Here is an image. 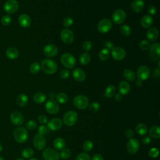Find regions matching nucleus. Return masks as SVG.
<instances>
[{
  "label": "nucleus",
  "mask_w": 160,
  "mask_h": 160,
  "mask_svg": "<svg viewBox=\"0 0 160 160\" xmlns=\"http://www.w3.org/2000/svg\"><path fill=\"white\" fill-rule=\"evenodd\" d=\"M41 69L48 74H52L55 73L58 69V65L56 62L49 59H45L41 61Z\"/></svg>",
  "instance_id": "1"
},
{
  "label": "nucleus",
  "mask_w": 160,
  "mask_h": 160,
  "mask_svg": "<svg viewBox=\"0 0 160 160\" xmlns=\"http://www.w3.org/2000/svg\"><path fill=\"white\" fill-rule=\"evenodd\" d=\"M13 138L16 142L19 143H23L28 139V131L23 127H18L13 131Z\"/></svg>",
  "instance_id": "2"
},
{
  "label": "nucleus",
  "mask_w": 160,
  "mask_h": 160,
  "mask_svg": "<svg viewBox=\"0 0 160 160\" xmlns=\"http://www.w3.org/2000/svg\"><path fill=\"white\" fill-rule=\"evenodd\" d=\"M78 119V114L74 111H69L66 112L63 116V122L67 126H74Z\"/></svg>",
  "instance_id": "3"
},
{
  "label": "nucleus",
  "mask_w": 160,
  "mask_h": 160,
  "mask_svg": "<svg viewBox=\"0 0 160 160\" xmlns=\"http://www.w3.org/2000/svg\"><path fill=\"white\" fill-rule=\"evenodd\" d=\"M73 104L76 108L79 109H84L89 105V100L86 96L79 94L74 98Z\"/></svg>",
  "instance_id": "4"
},
{
  "label": "nucleus",
  "mask_w": 160,
  "mask_h": 160,
  "mask_svg": "<svg viewBox=\"0 0 160 160\" xmlns=\"http://www.w3.org/2000/svg\"><path fill=\"white\" fill-rule=\"evenodd\" d=\"M61 62L66 68H72L76 65V60L73 55L69 53H65L61 56Z\"/></svg>",
  "instance_id": "5"
},
{
  "label": "nucleus",
  "mask_w": 160,
  "mask_h": 160,
  "mask_svg": "<svg viewBox=\"0 0 160 160\" xmlns=\"http://www.w3.org/2000/svg\"><path fill=\"white\" fill-rule=\"evenodd\" d=\"M45 109L48 113L51 114H56L59 111V106L55 100L49 99L45 104Z\"/></svg>",
  "instance_id": "6"
},
{
  "label": "nucleus",
  "mask_w": 160,
  "mask_h": 160,
  "mask_svg": "<svg viewBox=\"0 0 160 160\" xmlns=\"http://www.w3.org/2000/svg\"><path fill=\"white\" fill-rule=\"evenodd\" d=\"M42 157L44 160H59V154L54 149L48 148L43 151Z\"/></svg>",
  "instance_id": "7"
},
{
  "label": "nucleus",
  "mask_w": 160,
  "mask_h": 160,
  "mask_svg": "<svg viewBox=\"0 0 160 160\" xmlns=\"http://www.w3.org/2000/svg\"><path fill=\"white\" fill-rule=\"evenodd\" d=\"M149 56L151 60L156 61L159 59L160 54V44L159 42H154L150 46Z\"/></svg>",
  "instance_id": "8"
},
{
  "label": "nucleus",
  "mask_w": 160,
  "mask_h": 160,
  "mask_svg": "<svg viewBox=\"0 0 160 160\" xmlns=\"http://www.w3.org/2000/svg\"><path fill=\"white\" fill-rule=\"evenodd\" d=\"M19 8V3L16 0H8L4 4V9L8 14L15 12Z\"/></svg>",
  "instance_id": "9"
},
{
  "label": "nucleus",
  "mask_w": 160,
  "mask_h": 160,
  "mask_svg": "<svg viewBox=\"0 0 160 160\" xmlns=\"http://www.w3.org/2000/svg\"><path fill=\"white\" fill-rule=\"evenodd\" d=\"M61 38L65 44H70L74 41V35L70 29H64L61 32Z\"/></svg>",
  "instance_id": "10"
},
{
  "label": "nucleus",
  "mask_w": 160,
  "mask_h": 160,
  "mask_svg": "<svg viewBox=\"0 0 160 160\" xmlns=\"http://www.w3.org/2000/svg\"><path fill=\"white\" fill-rule=\"evenodd\" d=\"M139 147V142L137 139L135 138L130 139L126 145V148L128 152L131 154L136 153L138 151Z\"/></svg>",
  "instance_id": "11"
},
{
  "label": "nucleus",
  "mask_w": 160,
  "mask_h": 160,
  "mask_svg": "<svg viewBox=\"0 0 160 160\" xmlns=\"http://www.w3.org/2000/svg\"><path fill=\"white\" fill-rule=\"evenodd\" d=\"M112 28V22L108 19L101 20L98 25V29L101 33H107Z\"/></svg>",
  "instance_id": "12"
},
{
  "label": "nucleus",
  "mask_w": 160,
  "mask_h": 160,
  "mask_svg": "<svg viewBox=\"0 0 160 160\" xmlns=\"http://www.w3.org/2000/svg\"><path fill=\"white\" fill-rule=\"evenodd\" d=\"M126 12L122 9L116 10L112 15V19L113 22L117 24H121L126 19Z\"/></svg>",
  "instance_id": "13"
},
{
  "label": "nucleus",
  "mask_w": 160,
  "mask_h": 160,
  "mask_svg": "<svg viewBox=\"0 0 160 160\" xmlns=\"http://www.w3.org/2000/svg\"><path fill=\"white\" fill-rule=\"evenodd\" d=\"M33 145L36 149L42 150L46 146V140L43 136L36 134L33 139Z\"/></svg>",
  "instance_id": "14"
},
{
  "label": "nucleus",
  "mask_w": 160,
  "mask_h": 160,
  "mask_svg": "<svg viewBox=\"0 0 160 160\" xmlns=\"http://www.w3.org/2000/svg\"><path fill=\"white\" fill-rule=\"evenodd\" d=\"M150 74V71L147 66H140L137 71V77L138 80L144 81L146 80Z\"/></svg>",
  "instance_id": "15"
},
{
  "label": "nucleus",
  "mask_w": 160,
  "mask_h": 160,
  "mask_svg": "<svg viewBox=\"0 0 160 160\" xmlns=\"http://www.w3.org/2000/svg\"><path fill=\"white\" fill-rule=\"evenodd\" d=\"M58 52V49L56 46L49 44L44 46L43 49V54L49 58H52L57 55Z\"/></svg>",
  "instance_id": "16"
},
{
  "label": "nucleus",
  "mask_w": 160,
  "mask_h": 160,
  "mask_svg": "<svg viewBox=\"0 0 160 160\" xmlns=\"http://www.w3.org/2000/svg\"><path fill=\"white\" fill-rule=\"evenodd\" d=\"M111 55L114 59L120 61L125 58L126 51L121 47H114L111 49Z\"/></svg>",
  "instance_id": "17"
},
{
  "label": "nucleus",
  "mask_w": 160,
  "mask_h": 160,
  "mask_svg": "<svg viewBox=\"0 0 160 160\" xmlns=\"http://www.w3.org/2000/svg\"><path fill=\"white\" fill-rule=\"evenodd\" d=\"M48 128L49 129L55 131L59 130L62 126V121L61 119L55 118L49 120L48 122Z\"/></svg>",
  "instance_id": "18"
},
{
  "label": "nucleus",
  "mask_w": 160,
  "mask_h": 160,
  "mask_svg": "<svg viewBox=\"0 0 160 160\" xmlns=\"http://www.w3.org/2000/svg\"><path fill=\"white\" fill-rule=\"evenodd\" d=\"M10 120L11 123L14 126H20L24 122V117L22 114L18 111L13 112L10 116Z\"/></svg>",
  "instance_id": "19"
},
{
  "label": "nucleus",
  "mask_w": 160,
  "mask_h": 160,
  "mask_svg": "<svg viewBox=\"0 0 160 160\" xmlns=\"http://www.w3.org/2000/svg\"><path fill=\"white\" fill-rule=\"evenodd\" d=\"M18 22L22 28H28L31 24V19L28 14H22L18 18Z\"/></svg>",
  "instance_id": "20"
},
{
  "label": "nucleus",
  "mask_w": 160,
  "mask_h": 160,
  "mask_svg": "<svg viewBox=\"0 0 160 160\" xmlns=\"http://www.w3.org/2000/svg\"><path fill=\"white\" fill-rule=\"evenodd\" d=\"M73 78L78 82H82L86 79L85 72L79 68H76L72 71Z\"/></svg>",
  "instance_id": "21"
},
{
  "label": "nucleus",
  "mask_w": 160,
  "mask_h": 160,
  "mask_svg": "<svg viewBox=\"0 0 160 160\" xmlns=\"http://www.w3.org/2000/svg\"><path fill=\"white\" fill-rule=\"evenodd\" d=\"M146 38L151 41L156 40L159 36V31L156 28H150L146 32Z\"/></svg>",
  "instance_id": "22"
},
{
  "label": "nucleus",
  "mask_w": 160,
  "mask_h": 160,
  "mask_svg": "<svg viewBox=\"0 0 160 160\" xmlns=\"http://www.w3.org/2000/svg\"><path fill=\"white\" fill-rule=\"evenodd\" d=\"M131 9L135 12L141 11L144 7V2L143 0H134L131 5Z\"/></svg>",
  "instance_id": "23"
},
{
  "label": "nucleus",
  "mask_w": 160,
  "mask_h": 160,
  "mask_svg": "<svg viewBox=\"0 0 160 160\" xmlns=\"http://www.w3.org/2000/svg\"><path fill=\"white\" fill-rule=\"evenodd\" d=\"M131 89L130 84L125 81H121L119 84V93L122 95H126L128 94Z\"/></svg>",
  "instance_id": "24"
},
{
  "label": "nucleus",
  "mask_w": 160,
  "mask_h": 160,
  "mask_svg": "<svg viewBox=\"0 0 160 160\" xmlns=\"http://www.w3.org/2000/svg\"><path fill=\"white\" fill-rule=\"evenodd\" d=\"M153 24V19L150 15H145L141 19V24L144 28H150Z\"/></svg>",
  "instance_id": "25"
},
{
  "label": "nucleus",
  "mask_w": 160,
  "mask_h": 160,
  "mask_svg": "<svg viewBox=\"0 0 160 160\" xmlns=\"http://www.w3.org/2000/svg\"><path fill=\"white\" fill-rule=\"evenodd\" d=\"M6 56L10 59H15L19 56V51L16 48L10 47L6 50Z\"/></svg>",
  "instance_id": "26"
},
{
  "label": "nucleus",
  "mask_w": 160,
  "mask_h": 160,
  "mask_svg": "<svg viewBox=\"0 0 160 160\" xmlns=\"http://www.w3.org/2000/svg\"><path fill=\"white\" fill-rule=\"evenodd\" d=\"M28 102V98L24 94H20L16 98V103L20 107L25 106Z\"/></svg>",
  "instance_id": "27"
},
{
  "label": "nucleus",
  "mask_w": 160,
  "mask_h": 160,
  "mask_svg": "<svg viewBox=\"0 0 160 160\" xmlns=\"http://www.w3.org/2000/svg\"><path fill=\"white\" fill-rule=\"evenodd\" d=\"M149 134L152 138H160V128L158 126H152L149 129Z\"/></svg>",
  "instance_id": "28"
},
{
  "label": "nucleus",
  "mask_w": 160,
  "mask_h": 160,
  "mask_svg": "<svg viewBox=\"0 0 160 160\" xmlns=\"http://www.w3.org/2000/svg\"><path fill=\"white\" fill-rule=\"evenodd\" d=\"M66 142L64 140L61 138H57L54 140L53 146L56 150H62L65 148Z\"/></svg>",
  "instance_id": "29"
},
{
  "label": "nucleus",
  "mask_w": 160,
  "mask_h": 160,
  "mask_svg": "<svg viewBox=\"0 0 160 160\" xmlns=\"http://www.w3.org/2000/svg\"><path fill=\"white\" fill-rule=\"evenodd\" d=\"M46 99V96L42 92H38L33 96V100L36 103L41 104L44 102Z\"/></svg>",
  "instance_id": "30"
},
{
  "label": "nucleus",
  "mask_w": 160,
  "mask_h": 160,
  "mask_svg": "<svg viewBox=\"0 0 160 160\" xmlns=\"http://www.w3.org/2000/svg\"><path fill=\"white\" fill-rule=\"evenodd\" d=\"M136 131L139 135L144 136L148 132V127L144 123H139L136 126Z\"/></svg>",
  "instance_id": "31"
},
{
  "label": "nucleus",
  "mask_w": 160,
  "mask_h": 160,
  "mask_svg": "<svg viewBox=\"0 0 160 160\" xmlns=\"http://www.w3.org/2000/svg\"><path fill=\"white\" fill-rule=\"evenodd\" d=\"M123 76L126 80L129 81H133L136 78L135 73L132 70L129 69H126L124 71Z\"/></svg>",
  "instance_id": "32"
},
{
  "label": "nucleus",
  "mask_w": 160,
  "mask_h": 160,
  "mask_svg": "<svg viewBox=\"0 0 160 160\" xmlns=\"http://www.w3.org/2000/svg\"><path fill=\"white\" fill-rule=\"evenodd\" d=\"M91 61V56L88 52H83L79 57V61L81 64L86 65L89 63Z\"/></svg>",
  "instance_id": "33"
},
{
  "label": "nucleus",
  "mask_w": 160,
  "mask_h": 160,
  "mask_svg": "<svg viewBox=\"0 0 160 160\" xmlns=\"http://www.w3.org/2000/svg\"><path fill=\"white\" fill-rule=\"evenodd\" d=\"M116 88L113 85H109L108 86L106 90H105V92H104V96L106 98H112V96H114V95L116 93Z\"/></svg>",
  "instance_id": "34"
},
{
  "label": "nucleus",
  "mask_w": 160,
  "mask_h": 160,
  "mask_svg": "<svg viewBox=\"0 0 160 160\" xmlns=\"http://www.w3.org/2000/svg\"><path fill=\"white\" fill-rule=\"evenodd\" d=\"M56 100L60 104H65L68 101V96L64 92H59L56 95Z\"/></svg>",
  "instance_id": "35"
},
{
  "label": "nucleus",
  "mask_w": 160,
  "mask_h": 160,
  "mask_svg": "<svg viewBox=\"0 0 160 160\" xmlns=\"http://www.w3.org/2000/svg\"><path fill=\"white\" fill-rule=\"evenodd\" d=\"M21 155L24 158H26V159L31 158L34 155V151L31 148H25L22 150V151L21 152Z\"/></svg>",
  "instance_id": "36"
},
{
  "label": "nucleus",
  "mask_w": 160,
  "mask_h": 160,
  "mask_svg": "<svg viewBox=\"0 0 160 160\" xmlns=\"http://www.w3.org/2000/svg\"><path fill=\"white\" fill-rule=\"evenodd\" d=\"M71 156V151L68 148H64L62 150H61L59 157H61L62 159H67L69 158Z\"/></svg>",
  "instance_id": "37"
},
{
  "label": "nucleus",
  "mask_w": 160,
  "mask_h": 160,
  "mask_svg": "<svg viewBox=\"0 0 160 160\" xmlns=\"http://www.w3.org/2000/svg\"><path fill=\"white\" fill-rule=\"evenodd\" d=\"M109 50H108L106 48L102 49L100 51L99 53V58L102 61H106L109 58Z\"/></svg>",
  "instance_id": "38"
},
{
  "label": "nucleus",
  "mask_w": 160,
  "mask_h": 160,
  "mask_svg": "<svg viewBox=\"0 0 160 160\" xmlns=\"http://www.w3.org/2000/svg\"><path fill=\"white\" fill-rule=\"evenodd\" d=\"M29 70L32 74H38L40 70V65L39 62H32L30 66Z\"/></svg>",
  "instance_id": "39"
},
{
  "label": "nucleus",
  "mask_w": 160,
  "mask_h": 160,
  "mask_svg": "<svg viewBox=\"0 0 160 160\" xmlns=\"http://www.w3.org/2000/svg\"><path fill=\"white\" fill-rule=\"evenodd\" d=\"M119 30H120L121 33L124 36H128L131 33V28L128 25H126V24L122 25L120 27Z\"/></svg>",
  "instance_id": "40"
},
{
  "label": "nucleus",
  "mask_w": 160,
  "mask_h": 160,
  "mask_svg": "<svg viewBox=\"0 0 160 160\" xmlns=\"http://www.w3.org/2000/svg\"><path fill=\"white\" fill-rule=\"evenodd\" d=\"M11 21H12V19H11V18L10 16L5 15L2 17L1 19V22L3 26H9L11 23Z\"/></svg>",
  "instance_id": "41"
},
{
  "label": "nucleus",
  "mask_w": 160,
  "mask_h": 160,
  "mask_svg": "<svg viewBox=\"0 0 160 160\" xmlns=\"http://www.w3.org/2000/svg\"><path fill=\"white\" fill-rule=\"evenodd\" d=\"M100 109V105L98 102H92L89 106V109L90 111L96 112L98 111Z\"/></svg>",
  "instance_id": "42"
},
{
  "label": "nucleus",
  "mask_w": 160,
  "mask_h": 160,
  "mask_svg": "<svg viewBox=\"0 0 160 160\" xmlns=\"http://www.w3.org/2000/svg\"><path fill=\"white\" fill-rule=\"evenodd\" d=\"M82 148L85 151H90L93 148V144L91 141L87 140L84 142Z\"/></svg>",
  "instance_id": "43"
},
{
  "label": "nucleus",
  "mask_w": 160,
  "mask_h": 160,
  "mask_svg": "<svg viewBox=\"0 0 160 160\" xmlns=\"http://www.w3.org/2000/svg\"><path fill=\"white\" fill-rule=\"evenodd\" d=\"M26 127L28 129L33 131L37 128V123L33 120H29L26 123Z\"/></svg>",
  "instance_id": "44"
},
{
  "label": "nucleus",
  "mask_w": 160,
  "mask_h": 160,
  "mask_svg": "<svg viewBox=\"0 0 160 160\" xmlns=\"http://www.w3.org/2000/svg\"><path fill=\"white\" fill-rule=\"evenodd\" d=\"M159 149L156 148H151L149 152H148V156L149 157H151V158H157L158 156H159Z\"/></svg>",
  "instance_id": "45"
},
{
  "label": "nucleus",
  "mask_w": 160,
  "mask_h": 160,
  "mask_svg": "<svg viewBox=\"0 0 160 160\" xmlns=\"http://www.w3.org/2000/svg\"><path fill=\"white\" fill-rule=\"evenodd\" d=\"M75 160H91V158L88 153L82 152L76 156Z\"/></svg>",
  "instance_id": "46"
},
{
  "label": "nucleus",
  "mask_w": 160,
  "mask_h": 160,
  "mask_svg": "<svg viewBox=\"0 0 160 160\" xmlns=\"http://www.w3.org/2000/svg\"><path fill=\"white\" fill-rule=\"evenodd\" d=\"M139 48L140 49L144 51L148 50L150 48V43L148 41L142 40L139 42Z\"/></svg>",
  "instance_id": "47"
},
{
  "label": "nucleus",
  "mask_w": 160,
  "mask_h": 160,
  "mask_svg": "<svg viewBox=\"0 0 160 160\" xmlns=\"http://www.w3.org/2000/svg\"><path fill=\"white\" fill-rule=\"evenodd\" d=\"M48 130H49V129H48V126H46L45 125H41V126H39V128H38V134L42 136V135L46 134L48 132Z\"/></svg>",
  "instance_id": "48"
},
{
  "label": "nucleus",
  "mask_w": 160,
  "mask_h": 160,
  "mask_svg": "<svg viewBox=\"0 0 160 160\" xmlns=\"http://www.w3.org/2000/svg\"><path fill=\"white\" fill-rule=\"evenodd\" d=\"M73 24V19L71 17L68 16L66 18H65L63 20V25L65 27H69L71 26L72 24Z\"/></svg>",
  "instance_id": "49"
},
{
  "label": "nucleus",
  "mask_w": 160,
  "mask_h": 160,
  "mask_svg": "<svg viewBox=\"0 0 160 160\" xmlns=\"http://www.w3.org/2000/svg\"><path fill=\"white\" fill-rule=\"evenodd\" d=\"M92 48V44L91 42L89 41H86L82 44V49L85 51H89Z\"/></svg>",
  "instance_id": "50"
},
{
  "label": "nucleus",
  "mask_w": 160,
  "mask_h": 160,
  "mask_svg": "<svg viewBox=\"0 0 160 160\" xmlns=\"http://www.w3.org/2000/svg\"><path fill=\"white\" fill-rule=\"evenodd\" d=\"M69 76V71L68 69H63L60 72L59 76L63 79H66Z\"/></svg>",
  "instance_id": "51"
},
{
  "label": "nucleus",
  "mask_w": 160,
  "mask_h": 160,
  "mask_svg": "<svg viewBox=\"0 0 160 160\" xmlns=\"http://www.w3.org/2000/svg\"><path fill=\"white\" fill-rule=\"evenodd\" d=\"M38 120L39 121V123H41V124H45L46 123L48 122V119L47 117L44 115H40L38 118Z\"/></svg>",
  "instance_id": "52"
},
{
  "label": "nucleus",
  "mask_w": 160,
  "mask_h": 160,
  "mask_svg": "<svg viewBox=\"0 0 160 160\" xmlns=\"http://www.w3.org/2000/svg\"><path fill=\"white\" fill-rule=\"evenodd\" d=\"M124 134H125L126 137L127 138L129 139H131L133 137V136H134V132H133V131H132V130L131 129H126L125 131V132H124Z\"/></svg>",
  "instance_id": "53"
},
{
  "label": "nucleus",
  "mask_w": 160,
  "mask_h": 160,
  "mask_svg": "<svg viewBox=\"0 0 160 160\" xmlns=\"http://www.w3.org/2000/svg\"><path fill=\"white\" fill-rule=\"evenodd\" d=\"M148 12L150 15H155L156 14V8L154 6H149L148 8Z\"/></svg>",
  "instance_id": "54"
},
{
  "label": "nucleus",
  "mask_w": 160,
  "mask_h": 160,
  "mask_svg": "<svg viewBox=\"0 0 160 160\" xmlns=\"http://www.w3.org/2000/svg\"><path fill=\"white\" fill-rule=\"evenodd\" d=\"M104 45L106 49H107L108 50H111L114 48L113 43L111 41H106L104 44Z\"/></svg>",
  "instance_id": "55"
},
{
  "label": "nucleus",
  "mask_w": 160,
  "mask_h": 160,
  "mask_svg": "<svg viewBox=\"0 0 160 160\" xmlns=\"http://www.w3.org/2000/svg\"><path fill=\"white\" fill-rule=\"evenodd\" d=\"M151 141V138L149 136H145L142 139V142L144 145H148Z\"/></svg>",
  "instance_id": "56"
},
{
  "label": "nucleus",
  "mask_w": 160,
  "mask_h": 160,
  "mask_svg": "<svg viewBox=\"0 0 160 160\" xmlns=\"http://www.w3.org/2000/svg\"><path fill=\"white\" fill-rule=\"evenodd\" d=\"M92 160H104V158L100 154H96L92 156Z\"/></svg>",
  "instance_id": "57"
},
{
  "label": "nucleus",
  "mask_w": 160,
  "mask_h": 160,
  "mask_svg": "<svg viewBox=\"0 0 160 160\" xmlns=\"http://www.w3.org/2000/svg\"><path fill=\"white\" fill-rule=\"evenodd\" d=\"M122 98V95L121 94V93H118L115 95V97H114V99L115 100L118 101H121Z\"/></svg>",
  "instance_id": "58"
},
{
  "label": "nucleus",
  "mask_w": 160,
  "mask_h": 160,
  "mask_svg": "<svg viewBox=\"0 0 160 160\" xmlns=\"http://www.w3.org/2000/svg\"><path fill=\"white\" fill-rule=\"evenodd\" d=\"M135 84H136V86H138V87H140V86H142V81H140V80H138V81L136 82Z\"/></svg>",
  "instance_id": "59"
},
{
  "label": "nucleus",
  "mask_w": 160,
  "mask_h": 160,
  "mask_svg": "<svg viewBox=\"0 0 160 160\" xmlns=\"http://www.w3.org/2000/svg\"><path fill=\"white\" fill-rule=\"evenodd\" d=\"M49 98H50V99H53V98H54V93L53 92H50Z\"/></svg>",
  "instance_id": "60"
},
{
  "label": "nucleus",
  "mask_w": 160,
  "mask_h": 160,
  "mask_svg": "<svg viewBox=\"0 0 160 160\" xmlns=\"http://www.w3.org/2000/svg\"><path fill=\"white\" fill-rule=\"evenodd\" d=\"M29 160H39L38 158H31Z\"/></svg>",
  "instance_id": "61"
},
{
  "label": "nucleus",
  "mask_w": 160,
  "mask_h": 160,
  "mask_svg": "<svg viewBox=\"0 0 160 160\" xmlns=\"http://www.w3.org/2000/svg\"><path fill=\"white\" fill-rule=\"evenodd\" d=\"M2 150V145L0 144V152H1Z\"/></svg>",
  "instance_id": "62"
},
{
  "label": "nucleus",
  "mask_w": 160,
  "mask_h": 160,
  "mask_svg": "<svg viewBox=\"0 0 160 160\" xmlns=\"http://www.w3.org/2000/svg\"><path fill=\"white\" fill-rule=\"evenodd\" d=\"M0 160H4V159L2 157L0 156Z\"/></svg>",
  "instance_id": "63"
},
{
  "label": "nucleus",
  "mask_w": 160,
  "mask_h": 160,
  "mask_svg": "<svg viewBox=\"0 0 160 160\" xmlns=\"http://www.w3.org/2000/svg\"><path fill=\"white\" fill-rule=\"evenodd\" d=\"M15 160H24L23 159H21V158H18V159H15Z\"/></svg>",
  "instance_id": "64"
}]
</instances>
